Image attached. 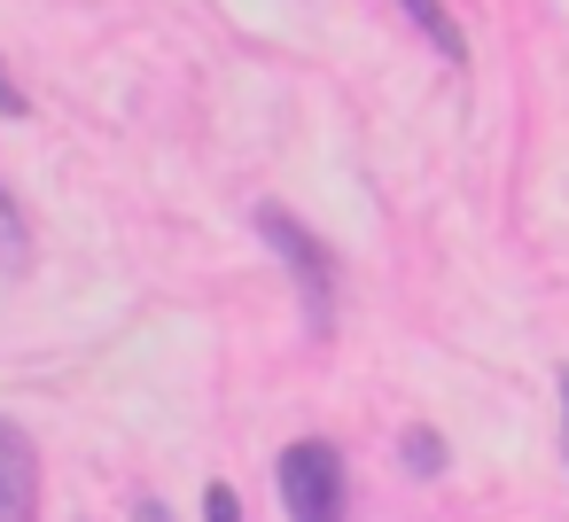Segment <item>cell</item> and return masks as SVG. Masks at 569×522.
<instances>
[{"mask_svg": "<svg viewBox=\"0 0 569 522\" xmlns=\"http://www.w3.org/2000/svg\"><path fill=\"white\" fill-rule=\"evenodd\" d=\"M258 234L289 258V273H297V289H305V304H312V328H328V297H336V265H328V250H320L281 203H258Z\"/></svg>", "mask_w": 569, "mask_h": 522, "instance_id": "obj_2", "label": "cell"}, {"mask_svg": "<svg viewBox=\"0 0 569 522\" xmlns=\"http://www.w3.org/2000/svg\"><path fill=\"white\" fill-rule=\"evenodd\" d=\"M133 522H172V514H164L157 499H141V506H133Z\"/></svg>", "mask_w": 569, "mask_h": 522, "instance_id": "obj_10", "label": "cell"}, {"mask_svg": "<svg viewBox=\"0 0 569 522\" xmlns=\"http://www.w3.org/2000/svg\"><path fill=\"white\" fill-rule=\"evenodd\" d=\"M398 9H406V17L421 24V40H429L437 56H452V63H460V24L445 17V0H398Z\"/></svg>", "mask_w": 569, "mask_h": 522, "instance_id": "obj_5", "label": "cell"}, {"mask_svg": "<svg viewBox=\"0 0 569 522\" xmlns=\"http://www.w3.org/2000/svg\"><path fill=\"white\" fill-rule=\"evenodd\" d=\"M24 265H32V227H24L17 195L0 188V273H24Z\"/></svg>", "mask_w": 569, "mask_h": 522, "instance_id": "obj_4", "label": "cell"}, {"mask_svg": "<svg viewBox=\"0 0 569 522\" xmlns=\"http://www.w3.org/2000/svg\"><path fill=\"white\" fill-rule=\"evenodd\" d=\"M24 110H32V102L17 94V79H9V71H0V118H24Z\"/></svg>", "mask_w": 569, "mask_h": 522, "instance_id": "obj_8", "label": "cell"}, {"mask_svg": "<svg viewBox=\"0 0 569 522\" xmlns=\"http://www.w3.org/2000/svg\"><path fill=\"white\" fill-rule=\"evenodd\" d=\"M281 506H289V522H343V499H351V483H343V452L328 444V436H297L289 452H281Z\"/></svg>", "mask_w": 569, "mask_h": 522, "instance_id": "obj_1", "label": "cell"}, {"mask_svg": "<svg viewBox=\"0 0 569 522\" xmlns=\"http://www.w3.org/2000/svg\"><path fill=\"white\" fill-rule=\"evenodd\" d=\"M0 522H40V444L0 413Z\"/></svg>", "mask_w": 569, "mask_h": 522, "instance_id": "obj_3", "label": "cell"}, {"mask_svg": "<svg viewBox=\"0 0 569 522\" xmlns=\"http://www.w3.org/2000/svg\"><path fill=\"white\" fill-rule=\"evenodd\" d=\"M398 460H406L413 475H445V436H437V429H406V436H398Z\"/></svg>", "mask_w": 569, "mask_h": 522, "instance_id": "obj_6", "label": "cell"}, {"mask_svg": "<svg viewBox=\"0 0 569 522\" xmlns=\"http://www.w3.org/2000/svg\"><path fill=\"white\" fill-rule=\"evenodd\" d=\"M203 522H242V499H234L227 483H211V491H203Z\"/></svg>", "mask_w": 569, "mask_h": 522, "instance_id": "obj_7", "label": "cell"}, {"mask_svg": "<svg viewBox=\"0 0 569 522\" xmlns=\"http://www.w3.org/2000/svg\"><path fill=\"white\" fill-rule=\"evenodd\" d=\"M553 390H561V460H569V367L553 374Z\"/></svg>", "mask_w": 569, "mask_h": 522, "instance_id": "obj_9", "label": "cell"}]
</instances>
